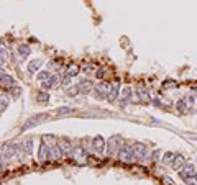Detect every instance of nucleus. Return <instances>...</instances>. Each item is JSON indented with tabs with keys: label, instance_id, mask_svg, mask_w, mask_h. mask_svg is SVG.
<instances>
[{
	"label": "nucleus",
	"instance_id": "1",
	"mask_svg": "<svg viewBox=\"0 0 197 185\" xmlns=\"http://www.w3.org/2000/svg\"><path fill=\"white\" fill-rule=\"evenodd\" d=\"M121 144H123V143H121V136H118V134L112 136L108 139V143H107V154L108 156L118 154V149H120Z\"/></svg>",
	"mask_w": 197,
	"mask_h": 185
},
{
	"label": "nucleus",
	"instance_id": "15",
	"mask_svg": "<svg viewBox=\"0 0 197 185\" xmlns=\"http://www.w3.org/2000/svg\"><path fill=\"white\" fill-rule=\"evenodd\" d=\"M28 54H30V46L28 44H20L18 46V57L20 59H25Z\"/></svg>",
	"mask_w": 197,
	"mask_h": 185
},
{
	"label": "nucleus",
	"instance_id": "4",
	"mask_svg": "<svg viewBox=\"0 0 197 185\" xmlns=\"http://www.w3.org/2000/svg\"><path fill=\"white\" fill-rule=\"evenodd\" d=\"M105 149H107V144H105L102 136H95L94 139H92V151L95 154H102Z\"/></svg>",
	"mask_w": 197,
	"mask_h": 185
},
{
	"label": "nucleus",
	"instance_id": "18",
	"mask_svg": "<svg viewBox=\"0 0 197 185\" xmlns=\"http://www.w3.org/2000/svg\"><path fill=\"white\" fill-rule=\"evenodd\" d=\"M186 102H187L186 98H181V100L176 103V108H177L181 113H187V112H189V108H187V105H186Z\"/></svg>",
	"mask_w": 197,
	"mask_h": 185
},
{
	"label": "nucleus",
	"instance_id": "13",
	"mask_svg": "<svg viewBox=\"0 0 197 185\" xmlns=\"http://www.w3.org/2000/svg\"><path fill=\"white\" fill-rule=\"evenodd\" d=\"M62 156H64V154H62L61 148L57 146V144H56V146H51V159H53V161H59Z\"/></svg>",
	"mask_w": 197,
	"mask_h": 185
},
{
	"label": "nucleus",
	"instance_id": "7",
	"mask_svg": "<svg viewBox=\"0 0 197 185\" xmlns=\"http://www.w3.org/2000/svg\"><path fill=\"white\" fill-rule=\"evenodd\" d=\"M38 157L39 161H46V159H51V146L48 143H41L39 144V152H38Z\"/></svg>",
	"mask_w": 197,
	"mask_h": 185
},
{
	"label": "nucleus",
	"instance_id": "14",
	"mask_svg": "<svg viewBox=\"0 0 197 185\" xmlns=\"http://www.w3.org/2000/svg\"><path fill=\"white\" fill-rule=\"evenodd\" d=\"M72 157L77 159L79 162H82V159H87V156H85V151H84L82 148H76L72 151Z\"/></svg>",
	"mask_w": 197,
	"mask_h": 185
},
{
	"label": "nucleus",
	"instance_id": "8",
	"mask_svg": "<svg viewBox=\"0 0 197 185\" xmlns=\"http://www.w3.org/2000/svg\"><path fill=\"white\" fill-rule=\"evenodd\" d=\"M57 146L61 148V151H62V154L64 156H67V154H72V143L67 139V138H61L59 139V143H57Z\"/></svg>",
	"mask_w": 197,
	"mask_h": 185
},
{
	"label": "nucleus",
	"instance_id": "5",
	"mask_svg": "<svg viewBox=\"0 0 197 185\" xmlns=\"http://www.w3.org/2000/svg\"><path fill=\"white\" fill-rule=\"evenodd\" d=\"M16 151H18V146H15V144H7L5 143L3 146H2V159L5 161V159H10L11 156H13Z\"/></svg>",
	"mask_w": 197,
	"mask_h": 185
},
{
	"label": "nucleus",
	"instance_id": "6",
	"mask_svg": "<svg viewBox=\"0 0 197 185\" xmlns=\"http://www.w3.org/2000/svg\"><path fill=\"white\" fill-rule=\"evenodd\" d=\"M108 85L107 84H103V82H100L95 87V94H94V97L97 98V100H102V98H107L108 97Z\"/></svg>",
	"mask_w": 197,
	"mask_h": 185
},
{
	"label": "nucleus",
	"instance_id": "30",
	"mask_svg": "<svg viewBox=\"0 0 197 185\" xmlns=\"http://www.w3.org/2000/svg\"><path fill=\"white\" fill-rule=\"evenodd\" d=\"M159 154H161V151H159V149H156V151L153 152V161H158V157H159Z\"/></svg>",
	"mask_w": 197,
	"mask_h": 185
},
{
	"label": "nucleus",
	"instance_id": "29",
	"mask_svg": "<svg viewBox=\"0 0 197 185\" xmlns=\"http://www.w3.org/2000/svg\"><path fill=\"white\" fill-rule=\"evenodd\" d=\"M10 90H11V94H13V97H15V98L21 94V89H18V87H13V89H10Z\"/></svg>",
	"mask_w": 197,
	"mask_h": 185
},
{
	"label": "nucleus",
	"instance_id": "24",
	"mask_svg": "<svg viewBox=\"0 0 197 185\" xmlns=\"http://www.w3.org/2000/svg\"><path fill=\"white\" fill-rule=\"evenodd\" d=\"M36 100L38 102H48L49 100V94H48V92H39L38 97H36Z\"/></svg>",
	"mask_w": 197,
	"mask_h": 185
},
{
	"label": "nucleus",
	"instance_id": "9",
	"mask_svg": "<svg viewBox=\"0 0 197 185\" xmlns=\"http://www.w3.org/2000/svg\"><path fill=\"white\" fill-rule=\"evenodd\" d=\"M194 175H195V165L194 164H186L181 169V177L186 178V180L190 178V177H194Z\"/></svg>",
	"mask_w": 197,
	"mask_h": 185
},
{
	"label": "nucleus",
	"instance_id": "19",
	"mask_svg": "<svg viewBox=\"0 0 197 185\" xmlns=\"http://www.w3.org/2000/svg\"><path fill=\"white\" fill-rule=\"evenodd\" d=\"M136 95H138V100L143 102V103H148L149 102V95L146 90H136Z\"/></svg>",
	"mask_w": 197,
	"mask_h": 185
},
{
	"label": "nucleus",
	"instance_id": "10",
	"mask_svg": "<svg viewBox=\"0 0 197 185\" xmlns=\"http://www.w3.org/2000/svg\"><path fill=\"white\" fill-rule=\"evenodd\" d=\"M118 90H120V84H118V82H113V84H112V87H110V90H108L107 100H108V102H115V100H117Z\"/></svg>",
	"mask_w": 197,
	"mask_h": 185
},
{
	"label": "nucleus",
	"instance_id": "16",
	"mask_svg": "<svg viewBox=\"0 0 197 185\" xmlns=\"http://www.w3.org/2000/svg\"><path fill=\"white\" fill-rule=\"evenodd\" d=\"M77 85H79V89H80V94H87V92L92 89V84L89 82V80H85V79L80 80Z\"/></svg>",
	"mask_w": 197,
	"mask_h": 185
},
{
	"label": "nucleus",
	"instance_id": "21",
	"mask_svg": "<svg viewBox=\"0 0 197 185\" xmlns=\"http://www.w3.org/2000/svg\"><path fill=\"white\" fill-rule=\"evenodd\" d=\"M77 74H79V67H77V66H69L67 71H66V76H67V77L77 76Z\"/></svg>",
	"mask_w": 197,
	"mask_h": 185
},
{
	"label": "nucleus",
	"instance_id": "17",
	"mask_svg": "<svg viewBox=\"0 0 197 185\" xmlns=\"http://www.w3.org/2000/svg\"><path fill=\"white\" fill-rule=\"evenodd\" d=\"M43 64V61L41 59H34V61H31L30 64H28V72L30 74H33V72H36L38 71V67Z\"/></svg>",
	"mask_w": 197,
	"mask_h": 185
},
{
	"label": "nucleus",
	"instance_id": "3",
	"mask_svg": "<svg viewBox=\"0 0 197 185\" xmlns=\"http://www.w3.org/2000/svg\"><path fill=\"white\" fill-rule=\"evenodd\" d=\"M44 118L48 120V115H44V113H43V115H34V117H31V118L28 120L25 125L21 126V130H23V131L30 130V128H33V126H36L38 123H41V121H44Z\"/></svg>",
	"mask_w": 197,
	"mask_h": 185
},
{
	"label": "nucleus",
	"instance_id": "28",
	"mask_svg": "<svg viewBox=\"0 0 197 185\" xmlns=\"http://www.w3.org/2000/svg\"><path fill=\"white\" fill-rule=\"evenodd\" d=\"M8 107V100H7V98H5V95H2V108H0V112H5V108H7Z\"/></svg>",
	"mask_w": 197,
	"mask_h": 185
},
{
	"label": "nucleus",
	"instance_id": "22",
	"mask_svg": "<svg viewBox=\"0 0 197 185\" xmlns=\"http://www.w3.org/2000/svg\"><path fill=\"white\" fill-rule=\"evenodd\" d=\"M25 154H28V156L33 154V139H26L25 141Z\"/></svg>",
	"mask_w": 197,
	"mask_h": 185
},
{
	"label": "nucleus",
	"instance_id": "26",
	"mask_svg": "<svg viewBox=\"0 0 197 185\" xmlns=\"http://www.w3.org/2000/svg\"><path fill=\"white\" fill-rule=\"evenodd\" d=\"M71 112H74V108L72 107H62V108H59L57 110V115H67V113H71Z\"/></svg>",
	"mask_w": 197,
	"mask_h": 185
},
{
	"label": "nucleus",
	"instance_id": "27",
	"mask_svg": "<svg viewBox=\"0 0 197 185\" xmlns=\"http://www.w3.org/2000/svg\"><path fill=\"white\" fill-rule=\"evenodd\" d=\"M174 157H176L174 152H166V154L163 156V159H161V161H163V162H169V161H172Z\"/></svg>",
	"mask_w": 197,
	"mask_h": 185
},
{
	"label": "nucleus",
	"instance_id": "12",
	"mask_svg": "<svg viewBox=\"0 0 197 185\" xmlns=\"http://www.w3.org/2000/svg\"><path fill=\"white\" fill-rule=\"evenodd\" d=\"M171 165H172V169H176V170L179 169V170H181L182 167L186 165V161H184V157H182L181 154H177L176 157L172 159V164H171Z\"/></svg>",
	"mask_w": 197,
	"mask_h": 185
},
{
	"label": "nucleus",
	"instance_id": "20",
	"mask_svg": "<svg viewBox=\"0 0 197 185\" xmlns=\"http://www.w3.org/2000/svg\"><path fill=\"white\" fill-rule=\"evenodd\" d=\"M130 95H131V90H130V87H125L123 90H121V105H125V103L128 102Z\"/></svg>",
	"mask_w": 197,
	"mask_h": 185
},
{
	"label": "nucleus",
	"instance_id": "2",
	"mask_svg": "<svg viewBox=\"0 0 197 185\" xmlns=\"http://www.w3.org/2000/svg\"><path fill=\"white\" fill-rule=\"evenodd\" d=\"M118 159L120 161H131L135 159V152H133L131 146H126V144H121L118 149Z\"/></svg>",
	"mask_w": 197,
	"mask_h": 185
},
{
	"label": "nucleus",
	"instance_id": "31",
	"mask_svg": "<svg viewBox=\"0 0 197 185\" xmlns=\"http://www.w3.org/2000/svg\"><path fill=\"white\" fill-rule=\"evenodd\" d=\"M176 85H177L176 82H167V84H164V87H166V89H169V87H176Z\"/></svg>",
	"mask_w": 197,
	"mask_h": 185
},
{
	"label": "nucleus",
	"instance_id": "25",
	"mask_svg": "<svg viewBox=\"0 0 197 185\" xmlns=\"http://www.w3.org/2000/svg\"><path fill=\"white\" fill-rule=\"evenodd\" d=\"M77 94H80V89H79V85H74V87H71L67 90V95H71V97H76Z\"/></svg>",
	"mask_w": 197,
	"mask_h": 185
},
{
	"label": "nucleus",
	"instance_id": "23",
	"mask_svg": "<svg viewBox=\"0 0 197 185\" xmlns=\"http://www.w3.org/2000/svg\"><path fill=\"white\" fill-rule=\"evenodd\" d=\"M51 77H53V76H51L48 71H41L38 74V80H41V82H46V80H49Z\"/></svg>",
	"mask_w": 197,
	"mask_h": 185
},
{
	"label": "nucleus",
	"instance_id": "11",
	"mask_svg": "<svg viewBox=\"0 0 197 185\" xmlns=\"http://www.w3.org/2000/svg\"><path fill=\"white\" fill-rule=\"evenodd\" d=\"M2 85H3V87H7L8 90H10V89H13V87H16L15 80L11 79L10 76H7L5 72H2Z\"/></svg>",
	"mask_w": 197,
	"mask_h": 185
}]
</instances>
